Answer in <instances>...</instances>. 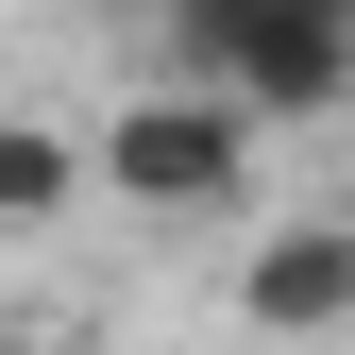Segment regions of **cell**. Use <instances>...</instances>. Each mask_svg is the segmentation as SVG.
Here are the masks:
<instances>
[{
  "instance_id": "obj_4",
  "label": "cell",
  "mask_w": 355,
  "mask_h": 355,
  "mask_svg": "<svg viewBox=\"0 0 355 355\" xmlns=\"http://www.w3.org/2000/svg\"><path fill=\"white\" fill-rule=\"evenodd\" d=\"M68 203H85V136H68V119H17V102H0V237H51Z\"/></svg>"
},
{
  "instance_id": "obj_3",
  "label": "cell",
  "mask_w": 355,
  "mask_h": 355,
  "mask_svg": "<svg viewBox=\"0 0 355 355\" xmlns=\"http://www.w3.org/2000/svg\"><path fill=\"white\" fill-rule=\"evenodd\" d=\"M237 322H271V338H338V322H355V220H271V237H254V271H237Z\"/></svg>"
},
{
  "instance_id": "obj_5",
  "label": "cell",
  "mask_w": 355,
  "mask_h": 355,
  "mask_svg": "<svg viewBox=\"0 0 355 355\" xmlns=\"http://www.w3.org/2000/svg\"><path fill=\"white\" fill-rule=\"evenodd\" d=\"M338 17H355V0H338Z\"/></svg>"
},
{
  "instance_id": "obj_1",
  "label": "cell",
  "mask_w": 355,
  "mask_h": 355,
  "mask_svg": "<svg viewBox=\"0 0 355 355\" xmlns=\"http://www.w3.org/2000/svg\"><path fill=\"white\" fill-rule=\"evenodd\" d=\"M85 187H119V220H237L254 203V119L220 85H136L85 136Z\"/></svg>"
},
{
  "instance_id": "obj_2",
  "label": "cell",
  "mask_w": 355,
  "mask_h": 355,
  "mask_svg": "<svg viewBox=\"0 0 355 355\" xmlns=\"http://www.w3.org/2000/svg\"><path fill=\"white\" fill-rule=\"evenodd\" d=\"M187 85H220L254 136H304V119L355 102V17H338V0H254L220 51H187Z\"/></svg>"
}]
</instances>
